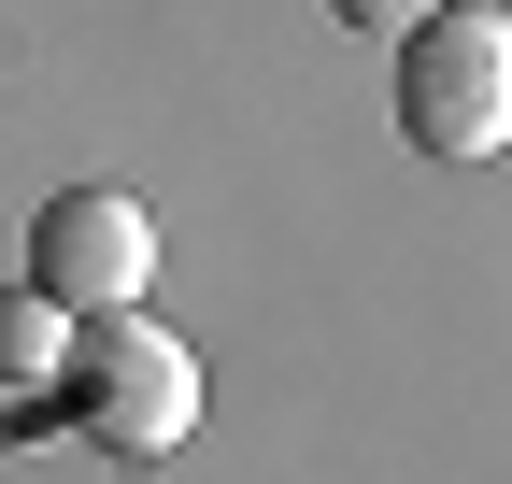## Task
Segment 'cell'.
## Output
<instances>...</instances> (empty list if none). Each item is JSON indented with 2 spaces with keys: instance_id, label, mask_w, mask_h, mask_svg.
<instances>
[{
  "instance_id": "1",
  "label": "cell",
  "mask_w": 512,
  "mask_h": 484,
  "mask_svg": "<svg viewBox=\"0 0 512 484\" xmlns=\"http://www.w3.org/2000/svg\"><path fill=\"white\" fill-rule=\"evenodd\" d=\"M57 413L86 428V456L157 470L185 428H200V356H185V342L143 314V299H128V314H86L72 356H57Z\"/></svg>"
},
{
  "instance_id": "2",
  "label": "cell",
  "mask_w": 512,
  "mask_h": 484,
  "mask_svg": "<svg viewBox=\"0 0 512 484\" xmlns=\"http://www.w3.org/2000/svg\"><path fill=\"white\" fill-rule=\"evenodd\" d=\"M399 143L413 157H498L512 143V15L441 0L399 29Z\"/></svg>"
},
{
  "instance_id": "3",
  "label": "cell",
  "mask_w": 512,
  "mask_h": 484,
  "mask_svg": "<svg viewBox=\"0 0 512 484\" xmlns=\"http://www.w3.org/2000/svg\"><path fill=\"white\" fill-rule=\"evenodd\" d=\"M157 285V214L128 186H57L29 214V299H57V314H128V299Z\"/></svg>"
},
{
  "instance_id": "4",
  "label": "cell",
  "mask_w": 512,
  "mask_h": 484,
  "mask_svg": "<svg viewBox=\"0 0 512 484\" xmlns=\"http://www.w3.org/2000/svg\"><path fill=\"white\" fill-rule=\"evenodd\" d=\"M57 356H72V314H57V299H29V285H0V399H43Z\"/></svg>"
},
{
  "instance_id": "5",
  "label": "cell",
  "mask_w": 512,
  "mask_h": 484,
  "mask_svg": "<svg viewBox=\"0 0 512 484\" xmlns=\"http://www.w3.org/2000/svg\"><path fill=\"white\" fill-rule=\"evenodd\" d=\"M328 15H342V29H370V43H399L413 15H441V0H328Z\"/></svg>"
}]
</instances>
